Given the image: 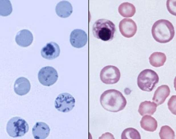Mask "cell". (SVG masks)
Segmentation results:
<instances>
[{"instance_id": "cell-15", "label": "cell", "mask_w": 176, "mask_h": 139, "mask_svg": "<svg viewBox=\"0 0 176 139\" xmlns=\"http://www.w3.org/2000/svg\"><path fill=\"white\" fill-rule=\"evenodd\" d=\"M170 92V89L168 85H161L158 87L155 91L152 100L157 104V106L161 104L169 96Z\"/></svg>"}, {"instance_id": "cell-8", "label": "cell", "mask_w": 176, "mask_h": 139, "mask_svg": "<svg viewBox=\"0 0 176 139\" xmlns=\"http://www.w3.org/2000/svg\"><path fill=\"white\" fill-rule=\"evenodd\" d=\"M58 78L57 71L51 66H47L42 68L38 74L39 82L45 86H49L53 85L56 82Z\"/></svg>"}, {"instance_id": "cell-21", "label": "cell", "mask_w": 176, "mask_h": 139, "mask_svg": "<svg viewBox=\"0 0 176 139\" xmlns=\"http://www.w3.org/2000/svg\"><path fill=\"white\" fill-rule=\"evenodd\" d=\"M122 139H140V135L136 129L130 127L124 129L121 134Z\"/></svg>"}, {"instance_id": "cell-10", "label": "cell", "mask_w": 176, "mask_h": 139, "mask_svg": "<svg viewBox=\"0 0 176 139\" xmlns=\"http://www.w3.org/2000/svg\"><path fill=\"white\" fill-rule=\"evenodd\" d=\"M88 37L86 33L80 29H76L71 33L70 42L73 47L81 48L84 46L87 42Z\"/></svg>"}, {"instance_id": "cell-17", "label": "cell", "mask_w": 176, "mask_h": 139, "mask_svg": "<svg viewBox=\"0 0 176 139\" xmlns=\"http://www.w3.org/2000/svg\"><path fill=\"white\" fill-rule=\"evenodd\" d=\"M157 106L154 102L145 101L140 103L138 111L142 116L146 115H152L155 112Z\"/></svg>"}, {"instance_id": "cell-23", "label": "cell", "mask_w": 176, "mask_h": 139, "mask_svg": "<svg viewBox=\"0 0 176 139\" xmlns=\"http://www.w3.org/2000/svg\"><path fill=\"white\" fill-rule=\"evenodd\" d=\"M13 10L12 5L8 0H0V15L2 16L9 15Z\"/></svg>"}, {"instance_id": "cell-13", "label": "cell", "mask_w": 176, "mask_h": 139, "mask_svg": "<svg viewBox=\"0 0 176 139\" xmlns=\"http://www.w3.org/2000/svg\"><path fill=\"white\" fill-rule=\"evenodd\" d=\"M50 128L46 123L42 122H37L32 129V132L35 139H44L49 135Z\"/></svg>"}, {"instance_id": "cell-7", "label": "cell", "mask_w": 176, "mask_h": 139, "mask_svg": "<svg viewBox=\"0 0 176 139\" xmlns=\"http://www.w3.org/2000/svg\"><path fill=\"white\" fill-rule=\"evenodd\" d=\"M101 81L107 84H113L117 83L120 77L119 70L116 67L108 65L104 67L100 73Z\"/></svg>"}, {"instance_id": "cell-14", "label": "cell", "mask_w": 176, "mask_h": 139, "mask_svg": "<svg viewBox=\"0 0 176 139\" xmlns=\"http://www.w3.org/2000/svg\"><path fill=\"white\" fill-rule=\"evenodd\" d=\"M31 88L29 80L24 77H21L15 81L14 86L15 92L20 96L25 95L30 91Z\"/></svg>"}, {"instance_id": "cell-9", "label": "cell", "mask_w": 176, "mask_h": 139, "mask_svg": "<svg viewBox=\"0 0 176 139\" xmlns=\"http://www.w3.org/2000/svg\"><path fill=\"white\" fill-rule=\"evenodd\" d=\"M119 28L121 34L128 38L133 37L137 30L136 23L129 18H124L119 23Z\"/></svg>"}, {"instance_id": "cell-3", "label": "cell", "mask_w": 176, "mask_h": 139, "mask_svg": "<svg viewBox=\"0 0 176 139\" xmlns=\"http://www.w3.org/2000/svg\"><path fill=\"white\" fill-rule=\"evenodd\" d=\"M116 28L111 21L104 19L97 20L93 25L92 32L94 37L104 41H110L113 38Z\"/></svg>"}, {"instance_id": "cell-18", "label": "cell", "mask_w": 176, "mask_h": 139, "mask_svg": "<svg viewBox=\"0 0 176 139\" xmlns=\"http://www.w3.org/2000/svg\"><path fill=\"white\" fill-rule=\"evenodd\" d=\"M141 127L146 131L153 132L157 127L156 120L151 116L146 115L143 117L140 121Z\"/></svg>"}, {"instance_id": "cell-16", "label": "cell", "mask_w": 176, "mask_h": 139, "mask_svg": "<svg viewBox=\"0 0 176 139\" xmlns=\"http://www.w3.org/2000/svg\"><path fill=\"white\" fill-rule=\"evenodd\" d=\"M55 11L57 14L60 17L67 18L73 12L72 7L68 1H62L57 4Z\"/></svg>"}, {"instance_id": "cell-1", "label": "cell", "mask_w": 176, "mask_h": 139, "mask_svg": "<svg viewBox=\"0 0 176 139\" xmlns=\"http://www.w3.org/2000/svg\"><path fill=\"white\" fill-rule=\"evenodd\" d=\"M100 101L105 109L112 112H117L123 110L127 104L126 99L122 94L114 89L105 91L101 95Z\"/></svg>"}, {"instance_id": "cell-6", "label": "cell", "mask_w": 176, "mask_h": 139, "mask_svg": "<svg viewBox=\"0 0 176 139\" xmlns=\"http://www.w3.org/2000/svg\"><path fill=\"white\" fill-rule=\"evenodd\" d=\"M75 100L70 94L66 92L59 94L56 98L55 107L58 111L66 113L71 111L75 106Z\"/></svg>"}, {"instance_id": "cell-2", "label": "cell", "mask_w": 176, "mask_h": 139, "mask_svg": "<svg viewBox=\"0 0 176 139\" xmlns=\"http://www.w3.org/2000/svg\"><path fill=\"white\" fill-rule=\"evenodd\" d=\"M153 37L157 42L160 43L169 42L175 35L174 27L169 21L161 19L155 22L152 29Z\"/></svg>"}, {"instance_id": "cell-4", "label": "cell", "mask_w": 176, "mask_h": 139, "mask_svg": "<svg viewBox=\"0 0 176 139\" xmlns=\"http://www.w3.org/2000/svg\"><path fill=\"white\" fill-rule=\"evenodd\" d=\"M159 81V77L154 71L146 69L141 71L137 79L138 86L142 90L151 92L155 87Z\"/></svg>"}, {"instance_id": "cell-25", "label": "cell", "mask_w": 176, "mask_h": 139, "mask_svg": "<svg viewBox=\"0 0 176 139\" xmlns=\"http://www.w3.org/2000/svg\"><path fill=\"white\" fill-rule=\"evenodd\" d=\"M170 3L168 1V0L167 1V9L170 13L174 15L173 13H174L173 11H173L175 13V5H174L175 4H172V3H171V2L170 1ZM174 14V15H175Z\"/></svg>"}, {"instance_id": "cell-24", "label": "cell", "mask_w": 176, "mask_h": 139, "mask_svg": "<svg viewBox=\"0 0 176 139\" xmlns=\"http://www.w3.org/2000/svg\"><path fill=\"white\" fill-rule=\"evenodd\" d=\"M176 98L175 95L172 96L167 103L169 109L175 115H176Z\"/></svg>"}, {"instance_id": "cell-11", "label": "cell", "mask_w": 176, "mask_h": 139, "mask_svg": "<svg viewBox=\"0 0 176 139\" xmlns=\"http://www.w3.org/2000/svg\"><path fill=\"white\" fill-rule=\"evenodd\" d=\"M60 51L58 45L55 42L52 41L46 44L42 49L41 54L43 58L51 60L58 57Z\"/></svg>"}, {"instance_id": "cell-19", "label": "cell", "mask_w": 176, "mask_h": 139, "mask_svg": "<svg viewBox=\"0 0 176 139\" xmlns=\"http://www.w3.org/2000/svg\"><path fill=\"white\" fill-rule=\"evenodd\" d=\"M150 64L155 67L163 66L166 60L165 54L160 52H155L152 53L149 58Z\"/></svg>"}, {"instance_id": "cell-5", "label": "cell", "mask_w": 176, "mask_h": 139, "mask_svg": "<svg viewBox=\"0 0 176 139\" xmlns=\"http://www.w3.org/2000/svg\"><path fill=\"white\" fill-rule=\"evenodd\" d=\"M29 126L23 119L19 117H14L8 122L6 131L9 135L13 138L21 137L29 130Z\"/></svg>"}, {"instance_id": "cell-22", "label": "cell", "mask_w": 176, "mask_h": 139, "mask_svg": "<svg viewBox=\"0 0 176 139\" xmlns=\"http://www.w3.org/2000/svg\"><path fill=\"white\" fill-rule=\"evenodd\" d=\"M159 135L161 139H173L175 137L173 130L167 125L162 126L161 127Z\"/></svg>"}, {"instance_id": "cell-20", "label": "cell", "mask_w": 176, "mask_h": 139, "mask_svg": "<svg viewBox=\"0 0 176 139\" xmlns=\"http://www.w3.org/2000/svg\"><path fill=\"white\" fill-rule=\"evenodd\" d=\"M118 11L122 16L124 17H131L135 14L136 8L134 5L128 2L121 3L118 8Z\"/></svg>"}, {"instance_id": "cell-12", "label": "cell", "mask_w": 176, "mask_h": 139, "mask_svg": "<svg viewBox=\"0 0 176 139\" xmlns=\"http://www.w3.org/2000/svg\"><path fill=\"white\" fill-rule=\"evenodd\" d=\"M33 39L32 33L26 29H23L19 31L15 38L17 43L23 47H26L30 45L32 42Z\"/></svg>"}]
</instances>
